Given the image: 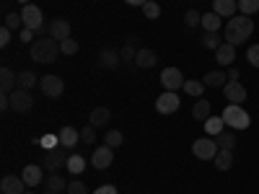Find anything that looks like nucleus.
<instances>
[{
	"instance_id": "nucleus-1",
	"label": "nucleus",
	"mask_w": 259,
	"mask_h": 194,
	"mask_svg": "<svg viewBox=\"0 0 259 194\" xmlns=\"http://www.w3.org/2000/svg\"><path fill=\"white\" fill-rule=\"evenodd\" d=\"M251 34H254V21H251V16H244V13H241V16H233V18L226 21L223 39L228 41V44L239 47V44H244Z\"/></svg>"
},
{
	"instance_id": "nucleus-2",
	"label": "nucleus",
	"mask_w": 259,
	"mask_h": 194,
	"mask_svg": "<svg viewBox=\"0 0 259 194\" xmlns=\"http://www.w3.org/2000/svg\"><path fill=\"white\" fill-rule=\"evenodd\" d=\"M57 55H62L60 52V41L52 39V36H41V39H36L31 44V60H36V62H45V65L55 62Z\"/></svg>"
},
{
	"instance_id": "nucleus-3",
	"label": "nucleus",
	"mask_w": 259,
	"mask_h": 194,
	"mask_svg": "<svg viewBox=\"0 0 259 194\" xmlns=\"http://www.w3.org/2000/svg\"><path fill=\"white\" fill-rule=\"evenodd\" d=\"M223 122L231 127V129H246L251 124V117L244 112V106L239 104H228L223 109Z\"/></svg>"
},
{
	"instance_id": "nucleus-4",
	"label": "nucleus",
	"mask_w": 259,
	"mask_h": 194,
	"mask_svg": "<svg viewBox=\"0 0 259 194\" xmlns=\"http://www.w3.org/2000/svg\"><path fill=\"white\" fill-rule=\"evenodd\" d=\"M218 150H221V145H218V140L215 137H200V140H194V145H192V153L197 156L200 161H212L215 156H218Z\"/></svg>"
},
{
	"instance_id": "nucleus-5",
	"label": "nucleus",
	"mask_w": 259,
	"mask_h": 194,
	"mask_svg": "<svg viewBox=\"0 0 259 194\" xmlns=\"http://www.w3.org/2000/svg\"><path fill=\"white\" fill-rule=\"evenodd\" d=\"M68 148H52V150H47L45 153V158H41V166H45L47 171H52V174H57V168H62V166H68Z\"/></svg>"
},
{
	"instance_id": "nucleus-6",
	"label": "nucleus",
	"mask_w": 259,
	"mask_h": 194,
	"mask_svg": "<svg viewBox=\"0 0 259 194\" xmlns=\"http://www.w3.org/2000/svg\"><path fill=\"white\" fill-rule=\"evenodd\" d=\"M11 109H13L16 114H29V112L34 109V99H31V93L24 91V88H16V91L11 93Z\"/></svg>"
},
{
	"instance_id": "nucleus-7",
	"label": "nucleus",
	"mask_w": 259,
	"mask_h": 194,
	"mask_svg": "<svg viewBox=\"0 0 259 194\" xmlns=\"http://www.w3.org/2000/svg\"><path fill=\"white\" fill-rule=\"evenodd\" d=\"M39 91L47 99H60L62 91H65V83L57 75H45V78H39Z\"/></svg>"
},
{
	"instance_id": "nucleus-8",
	"label": "nucleus",
	"mask_w": 259,
	"mask_h": 194,
	"mask_svg": "<svg viewBox=\"0 0 259 194\" xmlns=\"http://www.w3.org/2000/svg\"><path fill=\"white\" fill-rule=\"evenodd\" d=\"M182 99L177 96V91H163L158 99H156V112L158 114H174L179 109Z\"/></svg>"
},
{
	"instance_id": "nucleus-9",
	"label": "nucleus",
	"mask_w": 259,
	"mask_h": 194,
	"mask_svg": "<svg viewBox=\"0 0 259 194\" xmlns=\"http://www.w3.org/2000/svg\"><path fill=\"white\" fill-rule=\"evenodd\" d=\"M161 85L166 91H179V88H184V75H182V70L179 68H166V70H161Z\"/></svg>"
},
{
	"instance_id": "nucleus-10",
	"label": "nucleus",
	"mask_w": 259,
	"mask_h": 194,
	"mask_svg": "<svg viewBox=\"0 0 259 194\" xmlns=\"http://www.w3.org/2000/svg\"><path fill=\"white\" fill-rule=\"evenodd\" d=\"M223 96H226V101L228 104H244L246 101V88H244V83L241 80H228L226 85H223Z\"/></svg>"
},
{
	"instance_id": "nucleus-11",
	"label": "nucleus",
	"mask_w": 259,
	"mask_h": 194,
	"mask_svg": "<svg viewBox=\"0 0 259 194\" xmlns=\"http://www.w3.org/2000/svg\"><path fill=\"white\" fill-rule=\"evenodd\" d=\"M112 161H114V148H109V145H99V148L94 150V156H91V166H94L96 171L109 168Z\"/></svg>"
},
{
	"instance_id": "nucleus-12",
	"label": "nucleus",
	"mask_w": 259,
	"mask_h": 194,
	"mask_svg": "<svg viewBox=\"0 0 259 194\" xmlns=\"http://www.w3.org/2000/svg\"><path fill=\"white\" fill-rule=\"evenodd\" d=\"M21 18H24V29L39 31V26H41V11H39V6H34V3L24 6V8H21Z\"/></svg>"
},
{
	"instance_id": "nucleus-13",
	"label": "nucleus",
	"mask_w": 259,
	"mask_h": 194,
	"mask_svg": "<svg viewBox=\"0 0 259 194\" xmlns=\"http://www.w3.org/2000/svg\"><path fill=\"white\" fill-rule=\"evenodd\" d=\"M41 168H45V166H36V163L24 166V171H21V179L26 181V186H29V189H34L36 184H45V176H41Z\"/></svg>"
},
{
	"instance_id": "nucleus-14",
	"label": "nucleus",
	"mask_w": 259,
	"mask_h": 194,
	"mask_svg": "<svg viewBox=\"0 0 259 194\" xmlns=\"http://www.w3.org/2000/svg\"><path fill=\"white\" fill-rule=\"evenodd\" d=\"M0 191L3 194H24L26 191V181L21 176H3V181H0Z\"/></svg>"
},
{
	"instance_id": "nucleus-15",
	"label": "nucleus",
	"mask_w": 259,
	"mask_h": 194,
	"mask_svg": "<svg viewBox=\"0 0 259 194\" xmlns=\"http://www.w3.org/2000/svg\"><path fill=\"white\" fill-rule=\"evenodd\" d=\"M119 62H122V55L117 50H101L99 52V68H104V70L119 68Z\"/></svg>"
},
{
	"instance_id": "nucleus-16",
	"label": "nucleus",
	"mask_w": 259,
	"mask_h": 194,
	"mask_svg": "<svg viewBox=\"0 0 259 194\" xmlns=\"http://www.w3.org/2000/svg\"><path fill=\"white\" fill-rule=\"evenodd\" d=\"M50 36H52V39H57V41L70 39V21H65V18H55L52 24H50Z\"/></svg>"
},
{
	"instance_id": "nucleus-17",
	"label": "nucleus",
	"mask_w": 259,
	"mask_h": 194,
	"mask_svg": "<svg viewBox=\"0 0 259 194\" xmlns=\"http://www.w3.org/2000/svg\"><path fill=\"white\" fill-rule=\"evenodd\" d=\"M16 73L11 70V68H3L0 70V93H6V96H11L16 88H18V83H16Z\"/></svg>"
},
{
	"instance_id": "nucleus-18",
	"label": "nucleus",
	"mask_w": 259,
	"mask_h": 194,
	"mask_svg": "<svg viewBox=\"0 0 259 194\" xmlns=\"http://www.w3.org/2000/svg\"><path fill=\"white\" fill-rule=\"evenodd\" d=\"M156 62H158V55L153 50H148V47H140L138 50V57H135V65L143 70H150V68H156Z\"/></svg>"
},
{
	"instance_id": "nucleus-19",
	"label": "nucleus",
	"mask_w": 259,
	"mask_h": 194,
	"mask_svg": "<svg viewBox=\"0 0 259 194\" xmlns=\"http://www.w3.org/2000/svg\"><path fill=\"white\" fill-rule=\"evenodd\" d=\"M215 60H218V65H223V68H231L233 60H236V47L228 44V41H223V44L215 50Z\"/></svg>"
},
{
	"instance_id": "nucleus-20",
	"label": "nucleus",
	"mask_w": 259,
	"mask_h": 194,
	"mask_svg": "<svg viewBox=\"0 0 259 194\" xmlns=\"http://www.w3.org/2000/svg\"><path fill=\"white\" fill-rule=\"evenodd\" d=\"M236 11H239V3L236 0H212V13H218L221 18H233Z\"/></svg>"
},
{
	"instance_id": "nucleus-21",
	"label": "nucleus",
	"mask_w": 259,
	"mask_h": 194,
	"mask_svg": "<svg viewBox=\"0 0 259 194\" xmlns=\"http://www.w3.org/2000/svg\"><path fill=\"white\" fill-rule=\"evenodd\" d=\"M212 106H210V101L207 99H197L194 101V106H192V119H197V122H207L212 114Z\"/></svg>"
},
{
	"instance_id": "nucleus-22",
	"label": "nucleus",
	"mask_w": 259,
	"mask_h": 194,
	"mask_svg": "<svg viewBox=\"0 0 259 194\" xmlns=\"http://www.w3.org/2000/svg\"><path fill=\"white\" fill-rule=\"evenodd\" d=\"M78 140H80V132H78L75 127L68 124V127H62V129H60V145H62V148H75Z\"/></svg>"
},
{
	"instance_id": "nucleus-23",
	"label": "nucleus",
	"mask_w": 259,
	"mask_h": 194,
	"mask_svg": "<svg viewBox=\"0 0 259 194\" xmlns=\"http://www.w3.org/2000/svg\"><path fill=\"white\" fill-rule=\"evenodd\" d=\"M202 83L207 85V88H223V85L228 83V73H223V70H210V73L202 78Z\"/></svg>"
},
{
	"instance_id": "nucleus-24",
	"label": "nucleus",
	"mask_w": 259,
	"mask_h": 194,
	"mask_svg": "<svg viewBox=\"0 0 259 194\" xmlns=\"http://www.w3.org/2000/svg\"><path fill=\"white\" fill-rule=\"evenodd\" d=\"M109 119H112V112L106 109V106H96V109L91 112V117H89V124H94V127H106V124H109Z\"/></svg>"
},
{
	"instance_id": "nucleus-25",
	"label": "nucleus",
	"mask_w": 259,
	"mask_h": 194,
	"mask_svg": "<svg viewBox=\"0 0 259 194\" xmlns=\"http://www.w3.org/2000/svg\"><path fill=\"white\" fill-rule=\"evenodd\" d=\"M215 161V168H218V171H228L231 166H233V150H218V156H215L212 158Z\"/></svg>"
},
{
	"instance_id": "nucleus-26",
	"label": "nucleus",
	"mask_w": 259,
	"mask_h": 194,
	"mask_svg": "<svg viewBox=\"0 0 259 194\" xmlns=\"http://www.w3.org/2000/svg\"><path fill=\"white\" fill-rule=\"evenodd\" d=\"M68 184H70V181H65V179H62V176H57V174H52V176H47V179H45V186H47L50 191H55V194L65 191V189H68Z\"/></svg>"
},
{
	"instance_id": "nucleus-27",
	"label": "nucleus",
	"mask_w": 259,
	"mask_h": 194,
	"mask_svg": "<svg viewBox=\"0 0 259 194\" xmlns=\"http://www.w3.org/2000/svg\"><path fill=\"white\" fill-rule=\"evenodd\" d=\"M223 24V18L218 13H202V29L205 31H218Z\"/></svg>"
},
{
	"instance_id": "nucleus-28",
	"label": "nucleus",
	"mask_w": 259,
	"mask_h": 194,
	"mask_svg": "<svg viewBox=\"0 0 259 194\" xmlns=\"http://www.w3.org/2000/svg\"><path fill=\"white\" fill-rule=\"evenodd\" d=\"M223 117H210L207 122H205V132L210 135V137H218L221 132H223Z\"/></svg>"
},
{
	"instance_id": "nucleus-29",
	"label": "nucleus",
	"mask_w": 259,
	"mask_h": 194,
	"mask_svg": "<svg viewBox=\"0 0 259 194\" xmlns=\"http://www.w3.org/2000/svg\"><path fill=\"white\" fill-rule=\"evenodd\" d=\"M65 168H68L73 176H78V174H83V168H85V158L80 153H75V156L68 158V166H65Z\"/></svg>"
},
{
	"instance_id": "nucleus-30",
	"label": "nucleus",
	"mask_w": 259,
	"mask_h": 194,
	"mask_svg": "<svg viewBox=\"0 0 259 194\" xmlns=\"http://www.w3.org/2000/svg\"><path fill=\"white\" fill-rule=\"evenodd\" d=\"M223 41H226V39H223V36H218V31H207V34L202 36V47L215 52V50H218V47L223 44Z\"/></svg>"
},
{
	"instance_id": "nucleus-31",
	"label": "nucleus",
	"mask_w": 259,
	"mask_h": 194,
	"mask_svg": "<svg viewBox=\"0 0 259 194\" xmlns=\"http://www.w3.org/2000/svg\"><path fill=\"white\" fill-rule=\"evenodd\" d=\"M16 83H18V88L29 91V88H34V85H36V75H34L31 70H24V73H18Z\"/></svg>"
},
{
	"instance_id": "nucleus-32",
	"label": "nucleus",
	"mask_w": 259,
	"mask_h": 194,
	"mask_svg": "<svg viewBox=\"0 0 259 194\" xmlns=\"http://www.w3.org/2000/svg\"><path fill=\"white\" fill-rule=\"evenodd\" d=\"M3 26L11 29V31H21V29H24V18H21V13H6Z\"/></svg>"
},
{
	"instance_id": "nucleus-33",
	"label": "nucleus",
	"mask_w": 259,
	"mask_h": 194,
	"mask_svg": "<svg viewBox=\"0 0 259 194\" xmlns=\"http://www.w3.org/2000/svg\"><path fill=\"white\" fill-rule=\"evenodd\" d=\"M202 88H205V83H200V80H184V93L187 96L202 99Z\"/></svg>"
},
{
	"instance_id": "nucleus-34",
	"label": "nucleus",
	"mask_w": 259,
	"mask_h": 194,
	"mask_svg": "<svg viewBox=\"0 0 259 194\" xmlns=\"http://www.w3.org/2000/svg\"><path fill=\"white\" fill-rule=\"evenodd\" d=\"M215 140H218V145H221L223 150H233V148H236V135H233V132H221Z\"/></svg>"
},
{
	"instance_id": "nucleus-35",
	"label": "nucleus",
	"mask_w": 259,
	"mask_h": 194,
	"mask_svg": "<svg viewBox=\"0 0 259 194\" xmlns=\"http://www.w3.org/2000/svg\"><path fill=\"white\" fill-rule=\"evenodd\" d=\"M184 24H187L189 29L200 26V24H202V13H200V11H194V8H192V11H187V13H184Z\"/></svg>"
},
{
	"instance_id": "nucleus-36",
	"label": "nucleus",
	"mask_w": 259,
	"mask_h": 194,
	"mask_svg": "<svg viewBox=\"0 0 259 194\" xmlns=\"http://www.w3.org/2000/svg\"><path fill=\"white\" fill-rule=\"evenodd\" d=\"M239 11L244 16H254L259 11V0H239Z\"/></svg>"
},
{
	"instance_id": "nucleus-37",
	"label": "nucleus",
	"mask_w": 259,
	"mask_h": 194,
	"mask_svg": "<svg viewBox=\"0 0 259 194\" xmlns=\"http://www.w3.org/2000/svg\"><path fill=\"white\" fill-rule=\"evenodd\" d=\"M143 16H145V18H150V21L158 18V16H161V6H158V3H153V0H148V3L143 6Z\"/></svg>"
},
{
	"instance_id": "nucleus-38",
	"label": "nucleus",
	"mask_w": 259,
	"mask_h": 194,
	"mask_svg": "<svg viewBox=\"0 0 259 194\" xmlns=\"http://www.w3.org/2000/svg\"><path fill=\"white\" fill-rule=\"evenodd\" d=\"M104 145L119 148V145H122V132H119V129H109V132H106V137H104Z\"/></svg>"
},
{
	"instance_id": "nucleus-39",
	"label": "nucleus",
	"mask_w": 259,
	"mask_h": 194,
	"mask_svg": "<svg viewBox=\"0 0 259 194\" xmlns=\"http://www.w3.org/2000/svg\"><path fill=\"white\" fill-rule=\"evenodd\" d=\"M80 142H85V145H94V142H96V127H94V124H89V127L80 129Z\"/></svg>"
},
{
	"instance_id": "nucleus-40",
	"label": "nucleus",
	"mask_w": 259,
	"mask_h": 194,
	"mask_svg": "<svg viewBox=\"0 0 259 194\" xmlns=\"http://www.w3.org/2000/svg\"><path fill=\"white\" fill-rule=\"evenodd\" d=\"M60 52L62 55H75L78 52V41L70 36V39H65V41H60Z\"/></svg>"
},
{
	"instance_id": "nucleus-41",
	"label": "nucleus",
	"mask_w": 259,
	"mask_h": 194,
	"mask_svg": "<svg viewBox=\"0 0 259 194\" xmlns=\"http://www.w3.org/2000/svg\"><path fill=\"white\" fill-rule=\"evenodd\" d=\"M39 142H41V148H45V150H52V148H57V142H60V135H52V132H50V135H45V137H41Z\"/></svg>"
},
{
	"instance_id": "nucleus-42",
	"label": "nucleus",
	"mask_w": 259,
	"mask_h": 194,
	"mask_svg": "<svg viewBox=\"0 0 259 194\" xmlns=\"http://www.w3.org/2000/svg\"><path fill=\"white\" fill-rule=\"evenodd\" d=\"M246 60H249V65L259 68V44H251V47L246 50Z\"/></svg>"
},
{
	"instance_id": "nucleus-43",
	"label": "nucleus",
	"mask_w": 259,
	"mask_h": 194,
	"mask_svg": "<svg viewBox=\"0 0 259 194\" xmlns=\"http://www.w3.org/2000/svg\"><path fill=\"white\" fill-rule=\"evenodd\" d=\"M68 194H89V189H85L83 181H70L68 184Z\"/></svg>"
},
{
	"instance_id": "nucleus-44",
	"label": "nucleus",
	"mask_w": 259,
	"mask_h": 194,
	"mask_svg": "<svg viewBox=\"0 0 259 194\" xmlns=\"http://www.w3.org/2000/svg\"><path fill=\"white\" fill-rule=\"evenodd\" d=\"M11 39H13V31L3 26V29H0V47H8V44H11Z\"/></svg>"
},
{
	"instance_id": "nucleus-45",
	"label": "nucleus",
	"mask_w": 259,
	"mask_h": 194,
	"mask_svg": "<svg viewBox=\"0 0 259 194\" xmlns=\"http://www.w3.org/2000/svg\"><path fill=\"white\" fill-rule=\"evenodd\" d=\"M119 55H122V60H135V57H138V50H135L133 44H127V47H122Z\"/></svg>"
},
{
	"instance_id": "nucleus-46",
	"label": "nucleus",
	"mask_w": 259,
	"mask_h": 194,
	"mask_svg": "<svg viewBox=\"0 0 259 194\" xmlns=\"http://www.w3.org/2000/svg\"><path fill=\"white\" fill-rule=\"evenodd\" d=\"M18 39L24 41V44H34V41H31V39H34V31H31V29H21V31H18Z\"/></svg>"
},
{
	"instance_id": "nucleus-47",
	"label": "nucleus",
	"mask_w": 259,
	"mask_h": 194,
	"mask_svg": "<svg viewBox=\"0 0 259 194\" xmlns=\"http://www.w3.org/2000/svg\"><path fill=\"white\" fill-rule=\"evenodd\" d=\"M94 194H117V186L114 184H101Z\"/></svg>"
},
{
	"instance_id": "nucleus-48",
	"label": "nucleus",
	"mask_w": 259,
	"mask_h": 194,
	"mask_svg": "<svg viewBox=\"0 0 259 194\" xmlns=\"http://www.w3.org/2000/svg\"><path fill=\"white\" fill-rule=\"evenodd\" d=\"M0 109H11V96H6V93H0Z\"/></svg>"
},
{
	"instance_id": "nucleus-49",
	"label": "nucleus",
	"mask_w": 259,
	"mask_h": 194,
	"mask_svg": "<svg viewBox=\"0 0 259 194\" xmlns=\"http://www.w3.org/2000/svg\"><path fill=\"white\" fill-rule=\"evenodd\" d=\"M228 80H239V68H233V65H231V68H228Z\"/></svg>"
},
{
	"instance_id": "nucleus-50",
	"label": "nucleus",
	"mask_w": 259,
	"mask_h": 194,
	"mask_svg": "<svg viewBox=\"0 0 259 194\" xmlns=\"http://www.w3.org/2000/svg\"><path fill=\"white\" fill-rule=\"evenodd\" d=\"M124 3H127V6H145L148 0H124Z\"/></svg>"
},
{
	"instance_id": "nucleus-51",
	"label": "nucleus",
	"mask_w": 259,
	"mask_h": 194,
	"mask_svg": "<svg viewBox=\"0 0 259 194\" xmlns=\"http://www.w3.org/2000/svg\"><path fill=\"white\" fill-rule=\"evenodd\" d=\"M18 3H21V6H29V0H18Z\"/></svg>"
},
{
	"instance_id": "nucleus-52",
	"label": "nucleus",
	"mask_w": 259,
	"mask_h": 194,
	"mask_svg": "<svg viewBox=\"0 0 259 194\" xmlns=\"http://www.w3.org/2000/svg\"><path fill=\"white\" fill-rule=\"evenodd\" d=\"M45 194H55V191H50V189H47V191H45Z\"/></svg>"
},
{
	"instance_id": "nucleus-53",
	"label": "nucleus",
	"mask_w": 259,
	"mask_h": 194,
	"mask_svg": "<svg viewBox=\"0 0 259 194\" xmlns=\"http://www.w3.org/2000/svg\"><path fill=\"white\" fill-rule=\"evenodd\" d=\"M24 194H31V191H24Z\"/></svg>"
}]
</instances>
